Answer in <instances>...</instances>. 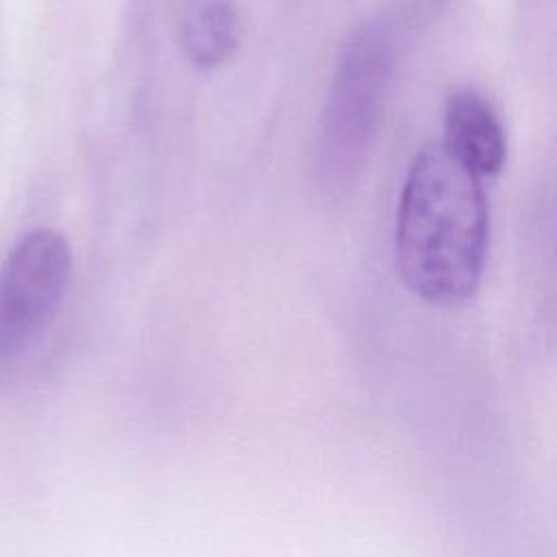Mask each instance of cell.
<instances>
[{
  "label": "cell",
  "mask_w": 557,
  "mask_h": 557,
  "mask_svg": "<svg viewBox=\"0 0 557 557\" xmlns=\"http://www.w3.org/2000/svg\"><path fill=\"white\" fill-rule=\"evenodd\" d=\"M487 205L479 176L442 144L411 161L396 215V263L407 287L431 305L468 300L487 255Z\"/></svg>",
  "instance_id": "obj_1"
},
{
  "label": "cell",
  "mask_w": 557,
  "mask_h": 557,
  "mask_svg": "<svg viewBox=\"0 0 557 557\" xmlns=\"http://www.w3.org/2000/svg\"><path fill=\"white\" fill-rule=\"evenodd\" d=\"M394 67V41L383 24H368L346 44L322 111L318 165L331 181L350 176L366 159L381 124Z\"/></svg>",
  "instance_id": "obj_2"
},
{
  "label": "cell",
  "mask_w": 557,
  "mask_h": 557,
  "mask_svg": "<svg viewBox=\"0 0 557 557\" xmlns=\"http://www.w3.org/2000/svg\"><path fill=\"white\" fill-rule=\"evenodd\" d=\"M72 278V248L52 228L26 233L0 268V363L28 350L54 320Z\"/></svg>",
  "instance_id": "obj_3"
},
{
  "label": "cell",
  "mask_w": 557,
  "mask_h": 557,
  "mask_svg": "<svg viewBox=\"0 0 557 557\" xmlns=\"http://www.w3.org/2000/svg\"><path fill=\"white\" fill-rule=\"evenodd\" d=\"M442 146L476 176L498 174L507 159L505 131L496 111L470 89L448 96Z\"/></svg>",
  "instance_id": "obj_4"
},
{
  "label": "cell",
  "mask_w": 557,
  "mask_h": 557,
  "mask_svg": "<svg viewBox=\"0 0 557 557\" xmlns=\"http://www.w3.org/2000/svg\"><path fill=\"white\" fill-rule=\"evenodd\" d=\"M181 44L198 67L226 63L239 44V17L228 0H196L181 20Z\"/></svg>",
  "instance_id": "obj_5"
}]
</instances>
